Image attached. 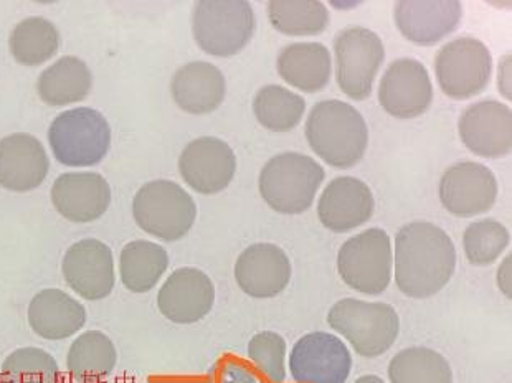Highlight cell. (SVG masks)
<instances>
[{
    "instance_id": "obj_1",
    "label": "cell",
    "mask_w": 512,
    "mask_h": 383,
    "mask_svg": "<svg viewBox=\"0 0 512 383\" xmlns=\"http://www.w3.org/2000/svg\"><path fill=\"white\" fill-rule=\"evenodd\" d=\"M394 268L395 283L405 296L432 298L453 278L455 243L435 223H407L395 238Z\"/></svg>"
},
{
    "instance_id": "obj_2",
    "label": "cell",
    "mask_w": 512,
    "mask_h": 383,
    "mask_svg": "<svg viewBox=\"0 0 512 383\" xmlns=\"http://www.w3.org/2000/svg\"><path fill=\"white\" fill-rule=\"evenodd\" d=\"M306 139L314 154L336 169H351L369 146L366 119L341 100L321 101L306 121Z\"/></svg>"
},
{
    "instance_id": "obj_3",
    "label": "cell",
    "mask_w": 512,
    "mask_h": 383,
    "mask_svg": "<svg viewBox=\"0 0 512 383\" xmlns=\"http://www.w3.org/2000/svg\"><path fill=\"white\" fill-rule=\"evenodd\" d=\"M326 172L313 157L283 152L261 169L258 189L270 209L283 215H299L313 205Z\"/></svg>"
},
{
    "instance_id": "obj_4",
    "label": "cell",
    "mask_w": 512,
    "mask_h": 383,
    "mask_svg": "<svg viewBox=\"0 0 512 383\" xmlns=\"http://www.w3.org/2000/svg\"><path fill=\"white\" fill-rule=\"evenodd\" d=\"M255 30V10L247 0H200L192 10L195 43L212 57L242 52Z\"/></svg>"
},
{
    "instance_id": "obj_5",
    "label": "cell",
    "mask_w": 512,
    "mask_h": 383,
    "mask_svg": "<svg viewBox=\"0 0 512 383\" xmlns=\"http://www.w3.org/2000/svg\"><path fill=\"white\" fill-rule=\"evenodd\" d=\"M328 324L367 359L385 354L400 332L399 316L390 304L354 298L337 301L329 311Z\"/></svg>"
},
{
    "instance_id": "obj_6",
    "label": "cell",
    "mask_w": 512,
    "mask_h": 383,
    "mask_svg": "<svg viewBox=\"0 0 512 383\" xmlns=\"http://www.w3.org/2000/svg\"><path fill=\"white\" fill-rule=\"evenodd\" d=\"M134 222L162 242H179L194 227L197 205L184 187L172 180H152L133 199Z\"/></svg>"
},
{
    "instance_id": "obj_7",
    "label": "cell",
    "mask_w": 512,
    "mask_h": 383,
    "mask_svg": "<svg viewBox=\"0 0 512 383\" xmlns=\"http://www.w3.org/2000/svg\"><path fill=\"white\" fill-rule=\"evenodd\" d=\"M48 142L53 157L63 166H96L110 152L111 126L96 109H68L53 119Z\"/></svg>"
},
{
    "instance_id": "obj_8",
    "label": "cell",
    "mask_w": 512,
    "mask_h": 383,
    "mask_svg": "<svg viewBox=\"0 0 512 383\" xmlns=\"http://www.w3.org/2000/svg\"><path fill=\"white\" fill-rule=\"evenodd\" d=\"M392 268V242L382 228L357 233L341 246L337 255V271L342 281L367 296H379L389 288Z\"/></svg>"
},
{
    "instance_id": "obj_9",
    "label": "cell",
    "mask_w": 512,
    "mask_h": 383,
    "mask_svg": "<svg viewBox=\"0 0 512 383\" xmlns=\"http://www.w3.org/2000/svg\"><path fill=\"white\" fill-rule=\"evenodd\" d=\"M435 75L448 98L470 100L488 88L493 75V55L478 38H455L437 53Z\"/></svg>"
},
{
    "instance_id": "obj_10",
    "label": "cell",
    "mask_w": 512,
    "mask_h": 383,
    "mask_svg": "<svg viewBox=\"0 0 512 383\" xmlns=\"http://www.w3.org/2000/svg\"><path fill=\"white\" fill-rule=\"evenodd\" d=\"M336 81L354 101L369 98L385 60L384 42L367 27H347L334 38Z\"/></svg>"
},
{
    "instance_id": "obj_11",
    "label": "cell",
    "mask_w": 512,
    "mask_h": 383,
    "mask_svg": "<svg viewBox=\"0 0 512 383\" xmlns=\"http://www.w3.org/2000/svg\"><path fill=\"white\" fill-rule=\"evenodd\" d=\"M351 370V350L329 332L306 334L291 350L290 372L294 383H346Z\"/></svg>"
},
{
    "instance_id": "obj_12",
    "label": "cell",
    "mask_w": 512,
    "mask_h": 383,
    "mask_svg": "<svg viewBox=\"0 0 512 383\" xmlns=\"http://www.w3.org/2000/svg\"><path fill=\"white\" fill-rule=\"evenodd\" d=\"M498 180L479 162H456L441 175L438 195L446 212L460 218L483 215L498 199Z\"/></svg>"
},
{
    "instance_id": "obj_13",
    "label": "cell",
    "mask_w": 512,
    "mask_h": 383,
    "mask_svg": "<svg viewBox=\"0 0 512 383\" xmlns=\"http://www.w3.org/2000/svg\"><path fill=\"white\" fill-rule=\"evenodd\" d=\"M379 103L397 119H415L432 106L430 73L415 58H399L390 63L379 83Z\"/></svg>"
},
{
    "instance_id": "obj_14",
    "label": "cell",
    "mask_w": 512,
    "mask_h": 383,
    "mask_svg": "<svg viewBox=\"0 0 512 383\" xmlns=\"http://www.w3.org/2000/svg\"><path fill=\"white\" fill-rule=\"evenodd\" d=\"M62 273L68 288L80 298L86 301L108 298L116 283L113 251L95 238L73 243L63 256Z\"/></svg>"
},
{
    "instance_id": "obj_15",
    "label": "cell",
    "mask_w": 512,
    "mask_h": 383,
    "mask_svg": "<svg viewBox=\"0 0 512 383\" xmlns=\"http://www.w3.org/2000/svg\"><path fill=\"white\" fill-rule=\"evenodd\" d=\"M179 172L185 184L195 192L219 194L235 177L237 157L227 142L204 136L184 147L179 157Z\"/></svg>"
},
{
    "instance_id": "obj_16",
    "label": "cell",
    "mask_w": 512,
    "mask_h": 383,
    "mask_svg": "<svg viewBox=\"0 0 512 383\" xmlns=\"http://www.w3.org/2000/svg\"><path fill=\"white\" fill-rule=\"evenodd\" d=\"M461 142L468 151L486 159H499L512 149V111L496 100L478 101L458 121Z\"/></svg>"
},
{
    "instance_id": "obj_17",
    "label": "cell",
    "mask_w": 512,
    "mask_h": 383,
    "mask_svg": "<svg viewBox=\"0 0 512 383\" xmlns=\"http://www.w3.org/2000/svg\"><path fill=\"white\" fill-rule=\"evenodd\" d=\"M463 19L458 0H400L394 20L400 34L418 47H433L453 34Z\"/></svg>"
},
{
    "instance_id": "obj_18",
    "label": "cell",
    "mask_w": 512,
    "mask_h": 383,
    "mask_svg": "<svg viewBox=\"0 0 512 383\" xmlns=\"http://www.w3.org/2000/svg\"><path fill=\"white\" fill-rule=\"evenodd\" d=\"M215 304V286L204 271L179 268L157 294L162 316L176 324H194L204 319Z\"/></svg>"
},
{
    "instance_id": "obj_19",
    "label": "cell",
    "mask_w": 512,
    "mask_h": 383,
    "mask_svg": "<svg viewBox=\"0 0 512 383\" xmlns=\"http://www.w3.org/2000/svg\"><path fill=\"white\" fill-rule=\"evenodd\" d=\"M52 204L68 222H95L111 205V187L103 175L96 172H67L53 182Z\"/></svg>"
},
{
    "instance_id": "obj_20",
    "label": "cell",
    "mask_w": 512,
    "mask_h": 383,
    "mask_svg": "<svg viewBox=\"0 0 512 383\" xmlns=\"http://www.w3.org/2000/svg\"><path fill=\"white\" fill-rule=\"evenodd\" d=\"M291 261L280 246L255 243L235 263V279L243 293L255 299L275 298L290 284Z\"/></svg>"
},
{
    "instance_id": "obj_21",
    "label": "cell",
    "mask_w": 512,
    "mask_h": 383,
    "mask_svg": "<svg viewBox=\"0 0 512 383\" xmlns=\"http://www.w3.org/2000/svg\"><path fill=\"white\" fill-rule=\"evenodd\" d=\"M374 205V195L366 182L356 177H337L321 194L318 217L331 232H352L369 222Z\"/></svg>"
},
{
    "instance_id": "obj_22",
    "label": "cell",
    "mask_w": 512,
    "mask_h": 383,
    "mask_svg": "<svg viewBox=\"0 0 512 383\" xmlns=\"http://www.w3.org/2000/svg\"><path fill=\"white\" fill-rule=\"evenodd\" d=\"M50 159L42 142L25 133L0 139V187L10 192H30L43 184Z\"/></svg>"
},
{
    "instance_id": "obj_23",
    "label": "cell",
    "mask_w": 512,
    "mask_h": 383,
    "mask_svg": "<svg viewBox=\"0 0 512 383\" xmlns=\"http://www.w3.org/2000/svg\"><path fill=\"white\" fill-rule=\"evenodd\" d=\"M32 331L47 341H65L86 324V309L62 289H43L29 304Z\"/></svg>"
},
{
    "instance_id": "obj_24",
    "label": "cell",
    "mask_w": 512,
    "mask_h": 383,
    "mask_svg": "<svg viewBox=\"0 0 512 383\" xmlns=\"http://www.w3.org/2000/svg\"><path fill=\"white\" fill-rule=\"evenodd\" d=\"M176 105L189 114H209L222 106L227 81L219 68L209 62H190L176 71L171 83Z\"/></svg>"
},
{
    "instance_id": "obj_25",
    "label": "cell",
    "mask_w": 512,
    "mask_h": 383,
    "mask_svg": "<svg viewBox=\"0 0 512 383\" xmlns=\"http://www.w3.org/2000/svg\"><path fill=\"white\" fill-rule=\"evenodd\" d=\"M276 67L288 85L314 95L324 90L331 80V52L319 42L291 43L281 50Z\"/></svg>"
},
{
    "instance_id": "obj_26",
    "label": "cell",
    "mask_w": 512,
    "mask_h": 383,
    "mask_svg": "<svg viewBox=\"0 0 512 383\" xmlns=\"http://www.w3.org/2000/svg\"><path fill=\"white\" fill-rule=\"evenodd\" d=\"M93 88L90 68L78 57H62L45 68L37 81V93L53 108L75 105L86 100Z\"/></svg>"
},
{
    "instance_id": "obj_27",
    "label": "cell",
    "mask_w": 512,
    "mask_h": 383,
    "mask_svg": "<svg viewBox=\"0 0 512 383\" xmlns=\"http://www.w3.org/2000/svg\"><path fill=\"white\" fill-rule=\"evenodd\" d=\"M118 364V350L100 331L83 332L73 341L67 355L68 374L78 383H100Z\"/></svg>"
},
{
    "instance_id": "obj_28",
    "label": "cell",
    "mask_w": 512,
    "mask_h": 383,
    "mask_svg": "<svg viewBox=\"0 0 512 383\" xmlns=\"http://www.w3.org/2000/svg\"><path fill=\"white\" fill-rule=\"evenodd\" d=\"M167 268L166 248L149 240H134L124 246L119 255V278L131 293H147L156 288Z\"/></svg>"
},
{
    "instance_id": "obj_29",
    "label": "cell",
    "mask_w": 512,
    "mask_h": 383,
    "mask_svg": "<svg viewBox=\"0 0 512 383\" xmlns=\"http://www.w3.org/2000/svg\"><path fill=\"white\" fill-rule=\"evenodd\" d=\"M60 40L53 22L45 17H27L10 34V53L24 67H40L57 55Z\"/></svg>"
},
{
    "instance_id": "obj_30",
    "label": "cell",
    "mask_w": 512,
    "mask_h": 383,
    "mask_svg": "<svg viewBox=\"0 0 512 383\" xmlns=\"http://www.w3.org/2000/svg\"><path fill=\"white\" fill-rule=\"evenodd\" d=\"M266 10L273 29L290 37L323 34L331 22L328 7L318 0H271Z\"/></svg>"
},
{
    "instance_id": "obj_31",
    "label": "cell",
    "mask_w": 512,
    "mask_h": 383,
    "mask_svg": "<svg viewBox=\"0 0 512 383\" xmlns=\"http://www.w3.org/2000/svg\"><path fill=\"white\" fill-rule=\"evenodd\" d=\"M306 101L285 86L266 85L253 100V113L258 123L271 133H288L304 118Z\"/></svg>"
},
{
    "instance_id": "obj_32",
    "label": "cell",
    "mask_w": 512,
    "mask_h": 383,
    "mask_svg": "<svg viewBox=\"0 0 512 383\" xmlns=\"http://www.w3.org/2000/svg\"><path fill=\"white\" fill-rule=\"evenodd\" d=\"M390 383H453L448 360L430 347H408L392 357Z\"/></svg>"
},
{
    "instance_id": "obj_33",
    "label": "cell",
    "mask_w": 512,
    "mask_h": 383,
    "mask_svg": "<svg viewBox=\"0 0 512 383\" xmlns=\"http://www.w3.org/2000/svg\"><path fill=\"white\" fill-rule=\"evenodd\" d=\"M0 383H65V377L50 352L38 347H22L4 360Z\"/></svg>"
},
{
    "instance_id": "obj_34",
    "label": "cell",
    "mask_w": 512,
    "mask_h": 383,
    "mask_svg": "<svg viewBox=\"0 0 512 383\" xmlns=\"http://www.w3.org/2000/svg\"><path fill=\"white\" fill-rule=\"evenodd\" d=\"M511 243V235L503 223L484 218L470 223L463 233V250L471 265L489 266L503 256Z\"/></svg>"
},
{
    "instance_id": "obj_35",
    "label": "cell",
    "mask_w": 512,
    "mask_h": 383,
    "mask_svg": "<svg viewBox=\"0 0 512 383\" xmlns=\"http://www.w3.org/2000/svg\"><path fill=\"white\" fill-rule=\"evenodd\" d=\"M247 355L266 383H285L286 341L278 332L265 331L253 336Z\"/></svg>"
},
{
    "instance_id": "obj_36",
    "label": "cell",
    "mask_w": 512,
    "mask_h": 383,
    "mask_svg": "<svg viewBox=\"0 0 512 383\" xmlns=\"http://www.w3.org/2000/svg\"><path fill=\"white\" fill-rule=\"evenodd\" d=\"M205 383H263V380L245 360L225 355L210 367Z\"/></svg>"
},
{
    "instance_id": "obj_37",
    "label": "cell",
    "mask_w": 512,
    "mask_h": 383,
    "mask_svg": "<svg viewBox=\"0 0 512 383\" xmlns=\"http://www.w3.org/2000/svg\"><path fill=\"white\" fill-rule=\"evenodd\" d=\"M511 68H512L511 53H506V55H504V57L499 58V63H498L499 95L504 96V98H506V100H512Z\"/></svg>"
},
{
    "instance_id": "obj_38",
    "label": "cell",
    "mask_w": 512,
    "mask_h": 383,
    "mask_svg": "<svg viewBox=\"0 0 512 383\" xmlns=\"http://www.w3.org/2000/svg\"><path fill=\"white\" fill-rule=\"evenodd\" d=\"M496 281H498V288L506 298L511 299L512 296V256L508 255L504 258L503 263L499 265L498 275H496Z\"/></svg>"
},
{
    "instance_id": "obj_39",
    "label": "cell",
    "mask_w": 512,
    "mask_h": 383,
    "mask_svg": "<svg viewBox=\"0 0 512 383\" xmlns=\"http://www.w3.org/2000/svg\"><path fill=\"white\" fill-rule=\"evenodd\" d=\"M354 383H385L384 380L377 377V375H362Z\"/></svg>"
}]
</instances>
